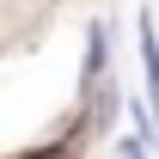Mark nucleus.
Listing matches in <instances>:
<instances>
[{"label": "nucleus", "instance_id": "2", "mask_svg": "<svg viewBox=\"0 0 159 159\" xmlns=\"http://www.w3.org/2000/svg\"><path fill=\"white\" fill-rule=\"evenodd\" d=\"M135 55H141V80H147V104L159 116V25H153V6H141V19H135Z\"/></svg>", "mask_w": 159, "mask_h": 159}, {"label": "nucleus", "instance_id": "1", "mask_svg": "<svg viewBox=\"0 0 159 159\" xmlns=\"http://www.w3.org/2000/svg\"><path fill=\"white\" fill-rule=\"evenodd\" d=\"M110 55H116V37H110V25L98 19L92 31H86V55H80V98H98L104 86H116Z\"/></svg>", "mask_w": 159, "mask_h": 159}, {"label": "nucleus", "instance_id": "3", "mask_svg": "<svg viewBox=\"0 0 159 159\" xmlns=\"http://www.w3.org/2000/svg\"><path fill=\"white\" fill-rule=\"evenodd\" d=\"M153 153H159V147H153V141H141L135 129H129V135L116 141V159H153Z\"/></svg>", "mask_w": 159, "mask_h": 159}]
</instances>
